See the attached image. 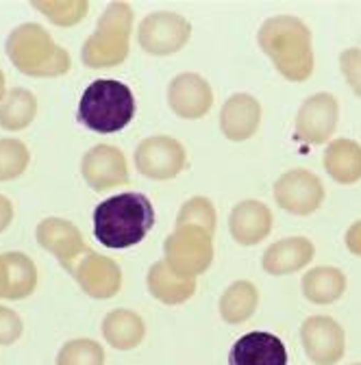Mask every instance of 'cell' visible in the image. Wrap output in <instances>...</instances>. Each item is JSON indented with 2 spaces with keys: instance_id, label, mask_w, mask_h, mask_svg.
I'll list each match as a JSON object with an SVG mask.
<instances>
[{
  "instance_id": "obj_1",
  "label": "cell",
  "mask_w": 361,
  "mask_h": 365,
  "mask_svg": "<svg viewBox=\"0 0 361 365\" xmlns=\"http://www.w3.org/2000/svg\"><path fill=\"white\" fill-rule=\"evenodd\" d=\"M155 226L153 202L144 194L124 192L94 209V237L111 250L138 246Z\"/></svg>"
},
{
  "instance_id": "obj_2",
  "label": "cell",
  "mask_w": 361,
  "mask_h": 365,
  "mask_svg": "<svg viewBox=\"0 0 361 365\" xmlns=\"http://www.w3.org/2000/svg\"><path fill=\"white\" fill-rule=\"evenodd\" d=\"M259 46L275 63L277 72L292 83H302L313 74V43L307 24L294 16L268 18L259 29Z\"/></svg>"
},
{
  "instance_id": "obj_3",
  "label": "cell",
  "mask_w": 361,
  "mask_h": 365,
  "mask_svg": "<svg viewBox=\"0 0 361 365\" xmlns=\"http://www.w3.org/2000/svg\"><path fill=\"white\" fill-rule=\"evenodd\" d=\"M5 51L22 74L37 78L63 76L72 63L68 51L55 43L51 33L35 22L16 26L7 37Z\"/></svg>"
},
{
  "instance_id": "obj_4",
  "label": "cell",
  "mask_w": 361,
  "mask_h": 365,
  "mask_svg": "<svg viewBox=\"0 0 361 365\" xmlns=\"http://www.w3.org/2000/svg\"><path fill=\"white\" fill-rule=\"evenodd\" d=\"M135 115V96L128 85L113 78L89 83L78 103V122L94 133H118Z\"/></svg>"
},
{
  "instance_id": "obj_5",
  "label": "cell",
  "mask_w": 361,
  "mask_h": 365,
  "mask_svg": "<svg viewBox=\"0 0 361 365\" xmlns=\"http://www.w3.org/2000/svg\"><path fill=\"white\" fill-rule=\"evenodd\" d=\"M133 7L126 3H111L98 18L94 35L83 43L81 59L89 68H113L124 63L131 53Z\"/></svg>"
},
{
  "instance_id": "obj_6",
  "label": "cell",
  "mask_w": 361,
  "mask_h": 365,
  "mask_svg": "<svg viewBox=\"0 0 361 365\" xmlns=\"http://www.w3.org/2000/svg\"><path fill=\"white\" fill-rule=\"evenodd\" d=\"M163 259L183 277L196 279L213 261V235L200 226H176L163 244Z\"/></svg>"
},
{
  "instance_id": "obj_7",
  "label": "cell",
  "mask_w": 361,
  "mask_h": 365,
  "mask_svg": "<svg viewBox=\"0 0 361 365\" xmlns=\"http://www.w3.org/2000/svg\"><path fill=\"white\" fill-rule=\"evenodd\" d=\"M192 37V24L174 11H155L138 26V41L153 57L178 53Z\"/></svg>"
},
{
  "instance_id": "obj_8",
  "label": "cell",
  "mask_w": 361,
  "mask_h": 365,
  "mask_svg": "<svg viewBox=\"0 0 361 365\" xmlns=\"http://www.w3.org/2000/svg\"><path fill=\"white\" fill-rule=\"evenodd\" d=\"M277 205L292 215H311L325 200V185L311 170L294 168L281 174L275 182Z\"/></svg>"
},
{
  "instance_id": "obj_9",
  "label": "cell",
  "mask_w": 361,
  "mask_h": 365,
  "mask_svg": "<svg viewBox=\"0 0 361 365\" xmlns=\"http://www.w3.org/2000/svg\"><path fill=\"white\" fill-rule=\"evenodd\" d=\"M185 148L170 135L146 137L135 148V168L146 178L172 180L185 168Z\"/></svg>"
},
{
  "instance_id": "obj_10",
  "label": "cell",
  "mask_w": 361,
  "mask_h": 365,
  "mask_svg": "<svg viewBox=\"0 0 361 365\" xmlns=\"http://www.w3.org/2000/svg\"><path fill=\"white\" fill-rule=\"evenodd\" d=\"M340 122V105L333 94L320 91L309 96L296 113V137L305 144L320 146L327 144Z\"/></svg>"
},
{
  "instance_id": "obj_11",
  "label": "cell",
  "mask_w": 361,
  "mask_h": 365,
  "mask_svg": "<svg viewBox=\"0 0 361 365\" xmlns=\"http://www.w3.org/2000/svg\"><path fill=\"white\" fill-rule=\"evenodd\" d=\"M300 341L315 365H335L344 356V329L329 315H311L300 327Z\"/></svg>"
},
{
  "instance_id": "obj_12",
  "label": "cell",
  "mask_w": 361,
  "mask_h": 365,
  "mask_svg": "<svg viewBox=\"0 0 361 365\" xmlns=\"http://www.w3.org/2000/svg\"><path fill=\"white\" fill-rule=\"evenodd\" d=\"M72 277L81 285V289L96 300L113 298L122 287V269L120 265L98 252L85 250L72 267Z\"/></svg>"
},
{
  "instance_id": "obj_13",
  "label": "cell",
  "mask_w": 361,
  "mask_h": 365,
  "mask_svg": "<svg viewBox=\"0 0 361 365\" xmlns=\"http://www.w3.org/2000/svg\"><path fill=\"white\" fill-rule=\"evenodd\" d=\"M81 174L85 182L96 192H107L128 182L126 157L120 148L98 144L89 148L81 161Z\"/></svg>"
},
{
  "instance_id": "obj_14",
  "label": "cell",
  "mask_w": 361,
  "mask_h": 365,
  "mask_svg": "<svg viewBox=\"0 0 361 365\" xmlns=\"http://www.w3.org/2000/svg\"><path fill=\"white\" fill-rule=\"evenodd\" d=\"M168 105L183 120L205 118L213 107V89L196 72L176 74L168 85Z\"/></svg>"
},
{
  "instance_id": "obj_15",
  "label": "cell",
  "mask_w": 361,
  "mask_h": 365,
  "mask_svg": "<svg viewBox=\"0 0 361 365\" xmlns=\"http://www.w3.org/2000/svg\"><path fill=\"white\" fill-rule=\"evenodd\" d=\"M37 244L49 250L68 272H72L78 257L87 250L78 228L63 217H46L35 228Z\"/></svg>"
},
{
  "instance_id": "obj_16",
  "label": "cell",
  "mask_w": 361,
  "mask_h": 365,
  "mask_svg": "<svg viewBox=\"0 0 361 365\" xmlns=\"http://www.w3.org/2000/svg\"><path fill=\"white\" fill-rule=\"evenodd\" d=\"M229 233L240 246H257L273 233V211L259 200H242L229 215Z\"/></svg>"
},
{
  "instance_id": "obj_17",
  "label": "cell",
  "mask_w": 361,
  "mask_h": 365,
  "mask_svg": "<svg viewBox=\"0 0 361 365\" xmlns=\"http://www.w3.org/2000/svg\"><path fill=\"white\" fill-rule=\"evenodd\" d=\"M229 365H288V348L273 333H246L233 344Z\"/></svg>"
},
{
  "instance_id": "obj_18",
  "label": "cell",
  "mask_w": 361,
  "mask_h": 365,
  "mask_svg": "<svg viewBox=\"0 0 361 365\" xmlns=\"http://www.w3.org/2000/svg\"><path fill=\"white\" fill-rule=\"evenodd\" d=\"M261 124V105L250 94H233L220 111V128L231 142H246Z\"/></svg>"
},
{
  "instance_id": "obj_19",
  "label": "cell",
  "mask_w": 361,
  "mask_h": 365,
  "mask_svg": "<svg viewBox=\"0 0 361 365\" xmlns=\"http://www.w3.org/2000/svg\"><path fill=\"white\" fill-rule=\"evenodd\" d=\"M313 255L315 248L307 237H285L263 252L261 267L273 277H285L309 265Z\"/></svg>"
},
{
  "instance_id": "obj_20",
  "label": "cell",
  "mask_w": 361,
  "mask_h": 365,
  "mask_svg": "<svg viewBox=\"0 0 361 365\" xmlns=\"http://www.w3.org/2000/svg\"><path fill=\"white\" fill-rule=\"evenodd\" d=\"M146 285H148V292L155 300L170 304V307L188 302L196 292V279L178 274L176 269H172L168 265L166 259L151 265L148 277H146Z\"/></svg>"
},
{
  "instance_id": "obj_21",
  "label": "cell",
  "mask_w": 361,
  "mask_h": 365,
  "mask_svg": "<svg viewBox=\"0 0 361 365\" xmlns=\"http://www.w3.org/2000/svg\"><path fill=\"white\" fill-rule=\"evenodd\" d=\"M103 337L116 350H133L144 341L146 324L131 309H113L103 319Z\"/></svg>"
},
{
  "instance_id": "obj_22",
  "label": "cell",
  "mask_w": 361,
  "mask_h": 365,
  "mask_svg": "<svg viewBox=\"0 0 361 365\" xmlns=\"http://www.w3.org/2000/svg\"><path fill=\"white\" fill-rule=\"evenodd\" d=\"M325 170L327 174L340 182V185H352L361 180V146L346 137H337L325 150Z\"/></svg>"
},
{
  "instance_id": "obj_23",
  "label": "cell",
  "mask_w": 361,
  "mask_h": 365,
  "mask_svg": "<svg viewBox=\"0 0 361 365\" xmlns=\"http://www.w3.org/2000/svg\"><path fill=\"white\" fill-rule=\"evenodd\" d=\"M346 292L344 272L331 265L309 269L302 277V296L313 304H331Z\"/></svg>"
},
{
  "instance_id": "obj_24",
  "label": "cell",
  "mask_w": 361,
  "mask_h": 365,
  "mask_svg": "<svg viewBox=\"0 0 361 365\" xmlns=\"http://www.w3.org/2000/svg\"><path fill=\"white\" fill-rule=\"evenodd\" d=\"M259 304V292L250 281H235L220 296V315L227 324H242Z\"/></svg>"
},
{
  "instance_id": "obj_25",
  "label": "cell",
  "mask_w": 361,
  "mask_h": 365,
  "mask_svg": "<svg viewBox=\"0 0 361 365\" xmlns=\"http://www.w3.org/2000/svg\"><path fill=\"white\" fill-rule=\"evenodd\" d=\"M37 113V98L24 87H16L0 103V128L22 130L26 128Z\"/></svg>"
},
{
  "instance_id": "obj_26",
  "label": "cell",
  "mask_w": 361,
  "mask_h": 365,
  "mask_svg": "<svg viewBox=\"0 0 361 365\" xmlns=\"http://www.w3.org/2000/svg\"><path fill=\"white\" fill-rule=\"evenodd\" d=\"M7 269H9V300L29 298L37 287V267L35 263L22 252H7L5 255Z\"/></svg>"
},
{
  "instance_id": "obj_27",
  "label": "cell",
  "mask_w": 361,
  "mask_h": 365,
  "mask_svg": "<svg viewBox=\"0 0 361 365\" xmlns=\"http://www.w3.org/2000/svg\"><path fill=\"white\" fill-rule=\"evenodd\" d=\"M33 9L46 16L57 26L78 24L89 9L87 0H33Z\"/></svg>"
},
{
  "instance_id": "obj_28",
  "label": "cell",
  "mask_w": 361,
  "mask_h": 365,
  "mask_svg": "<svg viewBox=\"0 0 361 365\" xmlns=\"http://www.w3.org/2000/svg\"><path fill=\"white\" fill-rule=\"evenodd\" d=\"M183 224H192V226H200L207 233H215V224H218V215H215V207L209 198L205 196H194L190 200L183 202L178 215H176V226Z\"/></svg>"
},
{
  "instance_id": "obj_29",
  "label": "cell",
  "mask_w": 361,
  "mask_h": 365,
  "mask_svg": "<svg viewBox=\"0 0 361 365\" xmlns=\"http://www.w3.org/2000/svg\"><path fill=\"white\" fill-rule=\"evenodd\" d=\"M103 363H105V350L94 339H72L57 354V365H103Z\"/></svg>"
},
{
  "instance_id": "obj_30",
  "label": "cell",
  "mask_w": 361,
  "mask_h": 365,
  "mask_svg": "<svg viewBox=\"0 0 361 365\" xmlns=\"http://www.w3.org/2000/svg\"><path fill=\"white\" fill-rule=\"evenodd\" d=\"M31 153L20 140H0V180H14L29 168Z\"/></svg>"
},
{
  "instance_id": "obj_31",
  "label": "cell",
  "mask_w": 361,
  "mask_h": 365,
  "mask_svg": "<svg viewBox=\"0 0 361 365\" xmlns=\"http://www.w3.org/2000/svg\"><path fill=\"white\" fill-rule=\"evenodd\" d=\"M340 66L346 83L361 98V48H346L340 57Z\"/></svg>"
},
{
  "instance_id": "obj_32",
  "label": "cell",
  "mask_w": 361,
  "mask_h": 365,
  "mask_svg": "<svg viewBox=\"0 0 361 365\" xmlns=\"http://www.w3.org/2000/svg\"><path fill=\"white\" fill-rule=\"evenodd\" d=\"M22 335V319L16 311L0 307V346H9Z\"/></svg>"
},
{
  "instance_id": "obj_33",
  "label": "cell",
  "mask_w": 361,
  "mask_h": 365,
  "mask_svg": "<svg viewBox=\"0 0 361 365\" xmlns=\"http://www.w3.org/2000/svg\"><path fill=\"white\" fill-rule=\"evenodd\" d=\"M346 248L355 255L361 257V220L355 222L346 231Z\"/></svg>"
},
{
  "instance_id": "obj_34",
  "label": "cell",
  "mask_w": 361,
  "mask_h": 365,
  "mask_svg": "<svg viewBox=\"0 0 361 365\" xmlns=\"http://www.w3.org/2000/svg\"><path fill=\"white\" fill-rule=\"evenodd\" d=\"M11 220H14V205L7 196L0 194V233L11 224Z\"/></svg>"
},
{
  "instance_id": "obj_35",
  "label": "cell",
  "mask_w": 361,
  "mask_h": 365,
  "mask_svg": "<svg viewBox=\"0 0 361 365\" xmlns=\"http://www.w3.org/2000/svg\"><path fill=\"white\" fill-rule=\"evenodd\" d=\"M9 294V269L5 255H0V298H7Z\"/></svg>"
},
{
  "instance_id": "obj_36",
  "label": "cell",
  "mask_w": 361,
  "mask_h": 365,
  "mask_svg": "<svg viewBox=\"0 0 361 365\" xmlns=\"http://www.w3.org/2000/svg\"><path fill=\"white\" fill-rule=\"evenodd\" d=\"M5 96H7V81H5L3 70H0V103L5 101Z\"/></svg>"
},
{
  "instance_id": "obj_37",
  "label": "cell",
  "mask_w": 361,
  "mask_h": 365,
  "mask_svg": "<svg viewBox=\"0 0 361 365\" xmlns=\"http://www.w3.org/2000/svg\"><path fill=\"white\" fill-rule=\"evenodd\" d=\"M352 365H361V363H352Z\"/></svg>"
}]
</instances>
